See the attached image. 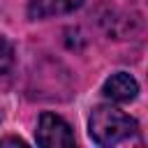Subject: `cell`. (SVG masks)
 <instances>
[{"mask_svg":"<svg viewBox=\"0 0 148 148\" xmlns=\"http://www.w3.org/2000/svg\"><path fill=\"white\" fill-rule=\"evenodd\" d=\"M139 132V125L132 116L120 111L113 104H99L92 109L88 120V134L97 146L111 148L127 139H132Z\"/></svg>","mask_w":148,"mask_h":148,"instance_id":"6da1fadb","label":"cell"},{"mask_svg":"<svg viewBox=\"0 0 148 148\" xmlns=\"http://www.w3.org/2000/svg\"><path fill=\"white\" fill-rule=\"evenodd\" d=\"M37 143L42 148H58V146H74V132L72 127L56 113L44 111L37 123Z\"/></svg>","mask_w":148,"mask_h":148,"instance_id":"7a4b0ae2","label":"cell"},{"mask_svg":"<svg viewBox=\"0 0 148 148\" xmlns=\"http://www.w3.org/2000/svg\"><path fill=\"white\" fill-rule=\"evenodd\" d=\"M136 92H139V83H136V79H134L132 74H127V72H116V74H111V76L104 81V86H102V95H104L106 99H111V102H118V104L132 102V99L136 97Z\"/></svg>","mask_w":148,"mask_h":148,"instance_id":"3957f363","label":"cell"},{"mask_svg":"<svg viewBox=\"0 0 148 148\" xmlns=\"http://www.w3.org/2000/svg\"><path fill=\"white\" fill-rule=\"evenodd\" d=\"M83 0H30L28 5V16L32 21L37 18H49V16H60L79 9Z\"/></svg>","mask_w":148,"mask_h":148,"instance_id":"277c9868","label":"cell"},{"mask_svg":"<svg viewBox=\"0 0 148 148\" xmlns=\"http://www.w3.org/2000/svg\"><path fill=\"white\" fill-rule=\"evenodd\" d=\"M12 62H14V46L5 35H0V74H5L12 67Z\"/></svg>","mask_w":148,"mask_h":148,"instance_id":"5b68a950","label":"cell"},{"mask_svg":"<svg viewBox=\"0 0 148 148\" xmlns=\"http://www.w3.org/2000/svg\"><path fill=\"white\" fill-rule=\"evenodd\" d=\"M0 146H25V141H21V139H16V136H7V139H2L0 141Z\"/></svg>","mask_w":148,"mask_h":148,"instance_id":"8992f818","label":"cell"},{"mask_svg":"<svg viewBox=\"0 0 148 148\" xmlns=\"http://www.w3.org/2000/svg\"><path fill=\"white\" fill-rule=\"evenodd\" d=\"M0 118H2V113H0Z\"/></svg>","mask_w":148,"mask_h":148,"instance_id":"52a82bcc","label":"cell"}]
</instances>
